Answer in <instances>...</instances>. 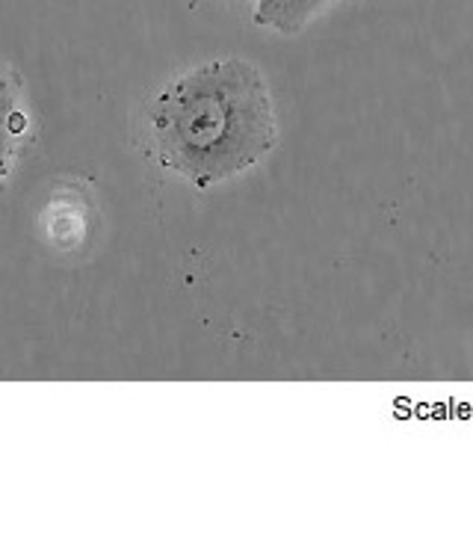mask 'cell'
<instances>
[{"mask_svg":"<svg viewBox=\"0 0 473 556\" xmlns=\"http://www.w3.org/2000/svg\"><path fill=\"white\" fill-rule=\"evenodd\" d=\"M163 169L214 187L276 149L279 128L264 77L246 60H214L166 86L149 113Z\"/></svg>","mask_w":473,"mask_h":556,"instance_id":"1","label":"cell"},{"mask_svg":"<svg viewBox=\"0 0 473 556\" xmlns=\"http://www.w3.org/2000/svg\"><path fill=\"white\" fill-rule=\"evenodd\" d=\"M27 113L18 98V80L0 65V178L10 172L15 151L22 149Z\"/></svg>","mask_w":473,"mask_h":556,"instance_id":"2","label":"cell"},{"mask_svg":"<svg viewBox=\"0 0 473 556\" xmlns=\"http://www.w3.org/2000/svg\"><path fill=\"white\" fill-rule=\"evenodd\" d=\"M332 0H255V24L296 36L329 7Z\"/></svg>","mask_w":473,"mask_h":556,"instance_id":"3","label":"cell"}]
</instances>
